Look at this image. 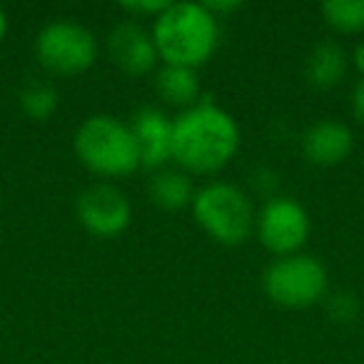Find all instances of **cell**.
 <instances>
[{"instance_id":"17","label":"cell","mask_w":364,"mask_h":364,"mask_svg":"<svg viewBox=\"0 0 364 364\" xmlns=\"http://www.w3.org/2000/svg\"><path fill=\"white\" fill-rule=\"evenodd\" d=\"M327 312H329V317L334 319V322H352L354 317H357V312H359V304H357V299L352 297V294H334L332 299H329V304H327Z\"/></svg>"},{"instance_id":"21","label":"cell","mask_w":364,"mask_h":364,"mask_svg":"<svg viewBox=\"0 0 364 364\" xmlns=\"http://www.w3.org/2000/svg\"><path fill=\"white\" fill-rule=\"evenodd\" d=\"M352 65L357 68V70L362 73V77H364V41L354 46V50H352Z\"/></svg>"},{"instance_id":"4","label":"cell","mask_w":364,"mask_h":364,"mask_svg":"<svg viewBox=\"0 0 364 364\" xmlns=\"http://www.w3.org/2000/svg\"><path fill=\"white\" fill-rule=\"evenodd\" d=\"M193 215L198 225L220 245H240L255 228L250 198L230 182H210L195 190Z\"/></svg>"},{"instance_id":"8","label":"cell","mask_w":364,"mask_h":364,"mask_svg":"<svg viewBox=\"0 0 364 364\" xmlns=\"http://www.w3.org/2000/svg\"><path fill=\"white\" fill-rule=\"evenodd\" d=\"M75 213L82 228L97 237H117L132 218L127 195L110 182H95L82 190L75 200Z\"/></svg>"},{"instance_id":"18","label":"cell","mask_w":364,"mask_h":364,"mask_svg":"<svg viewBox=\"0 0 364 364\" xmlns=\"http://www.w3.org/2000/svg\"><path fill=\"white\" fill-rule=\"evenodd\" d=\"M167 6H170V0H127V3H120L122 11L132 13V16H152L157 18L160 13L167 11Z\"/></svg>"},{"instance_id":"15","label":"cell","mask_w":364,"mask_h":364,"mask_svg":"<svg viewBox=\"0 0 364 364\" xmlns=\"http://www.w3.org/2000/svg\"><path fill=\"white\" fill-rule=\"evenodd\" d=\"M18 100H21V110L33 120H48L58 110L55 87L41 80H31L28 85H23Z\"/></svg>"},{"instance_id":"6","label":"cell","mask_w":364,"mask_h":364,"mask_svg":"<svg viewBox=\"0 0 364 364\" xmlns=\"http://www.w3.org/2000/svg\"><path fill=\"white\" fill-rule=\"evenodd\" d=\"M36 58L55 75H77L95 63L97 41L82 23L53 21L36 36Z\"/></svg>"},{"instance_id":"7","label":"cell","mask_w":364,"mask_h":364,"mask_svg":"<svg viewBox=\"0 0 364 364\" xmlns=\"http://www.w3.org/2000/svg\"><path fill=\"white\" fill-rule=\"evenodd\" d=\"M257 223V237L269 252L287 257L297 255L309 237V215L297 200L272 198L264 203Z\"/></svg>"},{"instance_id":"14","label":"cell","mask_w":364,"mask_h":364,"mask_svg":"<svg viewBox=\"0 0 364 364\" xmlns=\"http://www.w3.org/2000/svg\"><path fill=\"white\" fill-rule=\"evenodd\" d=\"M150 200L162 210H182L193 205L195 190L193 182L180 170H157L150 177Z\"/></svg>"},{"instance_id":"3","label":"cell","mask_w":364,"mask_h":364,"mask_svg":"<svg viewBox=\"0 0 364 364\" xmlns=\"http://www.w3.org/2000/svg\"><path fill=\"white\" fill-rule=\"evenodd\" d=\"M75 155L100 177H127L142 167L140 147L130 125L112 115H92L75 132Z\"/></svg>"},{"instance_id":"9","label":"cell","mask_w":364,"mask_h":364,"mask_svg":"<svg viewBox=\"0 0 364 364\" xmlns=\"http://www.w3.org/2000/svg\"><path fill=\"white\" fill-rule=\"evenodd\" d=\"M107 55L122 73L137 77L155 68L157 48L152 36L137 23H120L107 36Z\"/></svg>"},{"instance_id":"1","label":"cell","mask_w":364,"mask_h":364,"mask_svg":"<svg viewBox=\"0 0 364 364\" xmlns=\"http://www.w3.org/2000/svg\"><path fill=\"white\" fill-rule=\"evenodd\" d=\"M240 150L237 120L215 102L188 107L172 120V160L188 172H218Z\"/></svg>"},{"instance_id":"2","label":"cell","mask_w":364,"mask_h":364,"mask_svg":"<svg viewBox=\"0 0 364 364\" xmlns=\"http://www.w3.org/2000/svg\"><path fill=\"white\" fill-rule=\"evenodd\" d=\"M157 55L165 65L198 68L213 58L218 48V18L205 3H170L152 26Z\"/></svg>"},{"instance_id":"10","label":"cell","mask_w":364,"mask_h":364,"mask_svg":"<svg viewBox=\"0 0 364 364\" xmlns=\"http://www.w3.org/2000/svg\"><path fill=\"white\" fill-rule=\"evenodd\" d=\"M132 135L140 147L142 167L157 170L172 157V120L157 107H142L132 115Z\"/></svg>"},{"instance_id":"16","label":"cell","mask_w":364,"mask_h":364,"mask_svg":"<svg viewBox=\"0 0 364 364\" xmlns=\"http://www.w3.org/2000/svg\"><path fill=\"white\" fill-rule=\"evenodd\" d=\"M322 16L334 31L359 33L364 31V0H327L322 3Z\"/></svg>"},{"instance_id":"12","label":"cell","mask_w":364,"mask_h":364,"mask_svg":"<svg viewBox=\"0 0 364 364\" xmlns=\"http://www.w3.org/2000/svg\"><path fill=\"white\" fill-rule=\"evenodd\" d=\"M347 63H349V58L339 43L324 41V43H317V46L312 48V53L307 55L304 75H307L312 87L329 90V87H334L344 77Z\"/></svg>"},{"instance_id":"13","label":"cell","mask_w":364,"mask_h":364,"mask_svg":"<svg viewBox=\"0 0 364 364\" xmlns=\"http://www.w3.org/2000/svg\"><path fill=\"white\" fill-rule=\"evenodd\" d=\"M155 90L170 105L193 107L200 97V77L193 68L162 65L155 75Z\"/></svg>"},{"instance_id":"11","label":"cell","mask_w":364,"mask_h":364,"mask_svg":"<svg viewBox=\"0 0 364 364\" xmlns=\"http://www.w3.org/2000/svg\"><path fill=\"white\" fill-rule=\"evenodd\" d=\"M302 150L312 165H339L352 152V132L339 120H317L304 132Z\"/></svg>"},{"instance_id":"5","label":"cell","mask_w":364,"mask_h":364,"mask_svg":"<svg viewBox=\"0 0 364 364\" xmlns=\"http://www.w3.org/2000/svg\"><path fill=\"white\" fill-rule=\"evenodd\" d=\"M327 269L312 255H287L264 272V292L274 304L289 309L312 307L327 294Z\"/></svg>"},{"instance_id":"20","label":"cell","mask_w":364,"mask_h":364,"mask_svg":"<svg viewBox=\"0 0 364 364\" xmlns=\"http://www.w3.org/2000/svg\"><path fill=\"white\" fill-rule=\"evenodd\" d=\"M205 8H208L210 13H213L215 18H218V13H232V11H237L240 8V3L237 0H213V3H205Z\"/></svg>"},{"instance_id":"19","label":"cell","mask_w":364,"mask_h":364,"mask_svg":"<svg viewBox=\"0 0 364 364\" xmlns=\"http://www.w3.org/2000/svg\"><path fill=\"white\" fill-rule=\"evenodd\" d=\"M352 112L359 122H364V77L357 80V85L352 90Z\"/></svg>"},{"instance_id":"22","label":"cell","mask_w":364,"mask_h":364,"mask_svg":"<svg viewBox=\"0 0 364 364\" xmlns=\"http://www.w3.org/2000/svg\"><path fill=\"white\" fill-rule=\"evenodd\" d=\"M6 31H8V18H6V11L0 8V43L6 38Z\"/></svg>"}]
</instances>
